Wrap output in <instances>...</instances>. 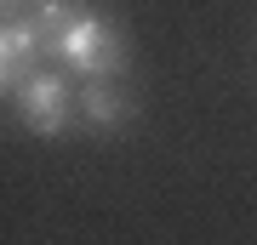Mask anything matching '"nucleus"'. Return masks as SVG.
<instances>
[{
	"label": "nucleus",
	"instance_id": "obj_1",
	"mask_svg": "<svg viewBox=\"0 0 257 245\" xmlns=\"http://www.w3.org/2000/svg\"><path fill=\"white\" fill-rule=\"evenodd\" d=\"M52 57L69 74H80V80H114V74L126 69V35H120V23L103 18V12H80L69 29L52 35Z\"/></svg>",
	"mask_w": 257,
	"mask_h": 245
},
{
	"label": "nucleus",
	"instance_id": "obj_2",
	"mask_svg": "<svg viewBox=\"0 0 257 245\" xmlns=\"http://www.w3.org/2000/svg\"><path fill=\"white\" fill-rule=\"evenodd\" d=\"M12 109H18V120L35 137H52V143L80 120V114H74V91H69V80L57 69H40L23 91H12Z\"/></svg>",
	"mask_w": 257,
	"mask_h": 245
},
{
	"label": "nucleus",
	"instance_id": "obj_3",
	"mask_svg": "<svg viewBox=\"0 0 257 245\" xmlns=\"http://www.w3.org/2000/svg\"><path fill=\"white\" fill-rule=\"evenodd\" d=\"M46 52H52V35L29 18V12L23 18H6V29H0V80H6V91H23L35 80Z\"/></svg>",
	"mask_w": 257,
	"mask_h": 245
},
{
	"label": "nucleus",
	"instance_id": "obj_4",
	"mask_svg": "<svg viewBox=\"0 0 257 245\" xmlns=\"http://www.w3.org/2000/svg\"><path fill=\"white\" fill-rule=\"evenodd\" d=\"M74 114H80V126L92 131H120L132 114H138V103H132V91H120L114 80H86L74 91Z\"/></svg>",
	"mask_w": 257,
	"mask_h": 245
},
{
	"label": "nucleus",
	"instance_id": "obj_5",
	"mask_svg": "<svg viewBox=\"0 0 257 245\" xmlns=\"http://www.w3.org/2000/svg\"><path fill=\"white\" fill-rule=\"evenodd\" d=\"M6 6V18H18V12H29V0H0Z\"/></svg>",
	"mask_w": 257,
	"mask_h": 245
}]
</instances>
